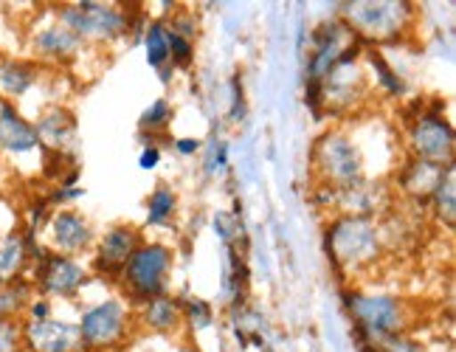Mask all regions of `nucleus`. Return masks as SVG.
I'll return each mask as SVG.
<instances>
[{"label": "nucleus", "instance_id": "nucleus-25", "mask_svg": "<svg viewBox=\"0 0 456 352\" xmlns=\"http://www.w3.org/2000/svg\"><path fill=\"white\" fill-rule=\"evenodd\" d=\"M0 352H23V327L17 319H0Z\"/></svg>", "mask_w": 456, "mask_h": 352}, {"label": "nucleus", "instance_id": "nucleus-27", "mask_svg": "<svg viewBox=\"0 0 456 352\" xmlns=\"http://www.w3.org/2000/svg\"><path fill=\"white\" fill-rule=\"evenodd\" d=\"M370 62H372V68L378 70V82L386 87V91H389V94H403V82L397 79V74H395V70L389 68V65H386L378 54H375V51H372V54H370Z\"/></svg>", "mask_w": 456, "mask_h": 352}, {"label": "nucleus", "instance_id": "nucleus-12", "mask_svg": "<svg viewBox=\"0 0 456 352\" xmlns=\"http://www.w3.org/2000/svg\"><path fill=\"white\" fill-rule=\"evenodd\" d=\"M138 245H142V234H138L133 225L110 228V232L104 234L96 245V259H94L96 274L118 279V274L125 271L127 259L133 257V251L138 249Z\"/></svg>", "mask_w": 456, "mask_h": 352}, {"label": "nucleus", "instance_id": "nucleus-4", "mask_svg": "<svg viewBox=\"0 0 456 352\" xmlns=\"http://www.w3.org/2000/svg\"><path fill=\"white\" fill-rule=\"evenodd\" d=\"M349 313H353L358 336L363 339V344L370 347H380L383 341L395 339V332L400 330L403 313H400V302L392 296H363V293H349Z\"/></svg>", "mask_w": 456, "mask_h": 352}, {"label": "nucleus", "instance_id": "nucleus-24", "mask_svg": "<svg viewBox=\"0 0 456 352\" xmlns=\"http://www.w3.org/2000/svg\"><path fill=\"white\" fill-rule=\"evenodd\" d=\"M169 121H172V108H169V102L167 99H155L150 108L142 113V121H138V127H142V133L150 138L158 135V133H164L169 127Z\"/></svg>", "mask_w": 456, "mask_h": 352}, {"label": "nucleus", "instance_id": "nucleus-1", "mask_svg": "<svg viewBox=\"0 0 456 352\" xmlns=\"http://www.w3.org/2000/svg\"><path fill=\"white\" fill-rule=\"evenodd\" d=\"M172 268V251L161 242H142L118 274L121 285L135 305H147L150 299L164 296L167 274Z\"/></svg>", "mask_w": 456, "mask_h": 352}, {"label": "nucleus", "instance_id": "nucleus-30", "mask_svg": "<svg viewBox=\"0 0 456 352\" xmlns=\"http://www.w3.org/2000/svg\"><path fill=\"white\" fill-rule=\"evenodd\" d=\"M225 161H228V147L223 144V141H215V144H212V152H208L206 169H208V172H217V169L225 167Z\"/></svg>", "mask_w": 456, "mask_h": 352}, {"label": "nucleus", "instance_id": "nucleus-19", "mask_svg": "<svg viewBox=\"0 0 456 352\" xmlns=\"http://www.w3.org/2000/svg\"><path fill=\"white\" fill-rule=\"evenodd\" d=\"M183 319V307L175 302L169 296H155L144 305L142 310V322L150 327V330H158V332H167V330H175Z\"/></svg>", "mask_w": 456, "mask_h": 352}, {"label": "nucleus", "instance_id": "nucleus-17", "mask_svg": "<svg viewBox=\"0 0 456 352\" xmlns=\"http://www.w3.org/2000/svg\"><path fill=\"white\" fill-rule=\"evenodd\" d=\"M37 82V65L26 60H0V96L17 99Z\"/></svg>", "mask_w": 456, "mask_h": 352}, {"label": "nucleus", "instance_id": "nucleus-18", "mask_svg": "<svg viewBox=\"0 0 456 352\" xmlns=\"http://www.w3.org/2000/svg\"><path fill=\"white\" fill-rule=\"evenodd\" d=\"M448 167V164H445ZM445 167H440V164H428V161H417L406 169V175H403V189L409 192L411 198H419V201H431V195H434V189H436V184H440V178H443V172H445Z\"/></svg>", "mask_w": 456, "mask_h": 352}, {"label": "nucleus", "instance_id": "nucleus-32", "mask_svg": "<svg viewBox=\"0 0 456 352\" xmlns=\"http://www.w3.org/2000/svg\"><path fill=\"white\" fill-rule=\"evenodd\" d=\"M158 161H161V150H158L155 144H147L142 150V155H138V167H142V169H155Z\"/></svg>", "mask_w": 456, "mask_h": 352}, {"label": "nucleus", "instance_id": "nucleus-28", "mask_svg": "<svg viewBox=\"0 0 456 352\" xmlns=\"http://www.w3.org/2000/svg\"><path fill=\"white\" fill-rule=\"evenodd\" d=\"M215 228H217V234L225 240V242H232L242 234V223L240 217L234 215V211H223V215L215 217Z\"/></svg>", "mask_w": 456, "mask_h": 352}, {"label": "nucleus", "instance_id": "nucleus-7", "mask_svg": "<svg viewBox=\"0 0 456 352\" xmlns=\"http://www.w3.org/2000/svg\"><path fill=\"white\" fill-rule=\"evenodd\" d=\"M28 282L43 293V299H48V296L71 299L85 288L87 271L79 266L74 257H62V254H54V251H45L40 259H34V274H31Z\"/></svg>", "mask_w": 456, "mask_h": 352}, {"label": "nucleus", "instance_id": "nucleus-16", "mask_svg": "<svg viewBox=\"0 0 456 352\" xmlns=\"http://www.w3.org/2000/svg\"><path fill=\"white\" fill-rule=\"evenodd\" d=\"M79 48H82V40L74 31H68L62 23L48 26V29L37 31V37H34V51H37V57H43V60H54V62L71 60Z\"/></svg>", "mask_w": 456, "mask_h": 352}, {"label": "nucleus", "instance_id": "nucleus-10", "mask_svg": "<svg viewBox=\"0 0 456 352\" xmlns=\"http://www.w3.org/2000/svg\"><path fill=\"white\" fill-rule=\"evenodd\" d=\"M406 14V4H349L346 29L353 34H361V37H392L400 29V17Z\"/></svg>", "mask_w": 456, "mask_h": 352}, {"label": "nucleus", "instance_id": "nucleus-26", "mask_svg": "<svg viewBox=\"0 0 456 352\" xmlns=\"http://www.w3.org/2000/svg\"><path fill=\"white\" fill-rule=\"evenodd\" d=\"M167 43H169V62L172 65H189L191 57H195V45L191 40L181 37V34H175L167 29Z\"/></svg>", "mask_w": 456, "mask_h": 352}, {"label": "nucleus", "instance_id": "nucleus-33", "mask_svg": "<svg viewBox=\"0 0 456 352\" xmlns=\"http://www.w3.org/2000/svg\"><path fill=\"white\" fill-rule=\"evenodd\" d=\"M175 150H178L181 155H195L200 150V141L198 138H178L175 141Z\"/></svg>", "mask_w": 456, "mask_h": 352}, {"label": "nucleus", "instance_id": "nucleus-9", "mask_svg": "<svg viewBox=\"0 0 456 352\" xmlns=\"http://www.w3.org/2000/svg\"><path fill=\"white\" fill-rule=\"evenodd\" d=\"M23 327V349L26 352H85L79 327L71 322H60L54 315L40 322H20Z\"/></svg>", "mask_w": 456, "mask_h": 352}, {"label": "nucleus", "instance_id": "nucleus-2", "mask_svg": "<svg viewBox=\"0 0 456 352\" xmlns=\"http://www.w3.org/2000/svg\"><path fill=\"white\" fill-rule=\"evenodd\" d=\"M327 251L338 268L358 271L378 257V225L366 215H349L332 223Z\"/></svg>", "mask_w": 456, "mask_h": 352}, {"label": "nucleus", "instance_id": "nucleus-34", "mask_svg": "<svg viewBox=\"0 0 456 352\" xmlns=\"http://www.w3.org/2000/svg\"><path fill=\"white\" fill-rule=\"evenodd\" d=\"M23 352H26V349H23Z\"/></svg>", "mask_w": 456, "mask_h": 352}, {"label": "nucleus", "instance_id": "nucleus-11", "mask_svg": "<svg viewBox=\"0 0 456 352\" xmlns=\"http://www.w3.org/2000/svg\"><path fill=\"white\" fill-rule=\"evenodd\" d=\"M45 232H48L51 251L62 254V257L79 254L85 249H91V242H94L91 223H87L79 211H71V209L51 211V217L45 223Z\"/></svg>", "mask_w": 456, "mask_h": 352}, {"label": "nucleus", "instance_id": "nucleus-3", "mask_svg": "<svg viewBox=\"0 0 456 352\" xmlns=\"http://www.w3.org/2000/svg\"><path fill=\"white\" fill-rule=\"evenodd\" d=\"M60 23L74 31L77 37L85 40H118L130 31V14L116 6V4H94V0H85V4H68L60 6Z\"/></svg>", "mask_w": 456, "mask_h": 352}, {"label": "nucleus", "instance_id": "nucleus-5", "mask_svg": "<svg viewBox=\"0 0 456 352\" xmlns=\"http://www.w3.org/2000/svg\"><path fill=\"white\" fill-rule=\"evenodd\" d=\"M127 324H130V310L125 307V302H118V299H108V302L87 307L82 313V322L77 324L82 349L104 352V349L118 347L127 336Z\"/></svg>", "mask_w": 456, "mask_h": 352}, {"label": "nucleus", "instance_id": "nucleus-14", "mask_svg": "<svg viewBox=\"0 0 456 352\" xmlns=\"http://www.w3.org/2000/svg\"><path fill=\"white\" fill-rule=\"evenodd\" d=\"M45 251L40 245H34V232L26 234H6L0 240V285H9V282L26 276L28 262L43 257Z\"/></svg>", "mask_w": 456, "mask_h": 352}, {"label": "nucleus", "instance_id": "nucleus-15", "mask_svg": "<svg viewBox=\"0 0 456 352\" xmlns=\"http://www.w3.org/2000/svg\"><path fill=\"white\" fill-rule=\"evenodd\" d=\"M40 141L34 133V125L14 111V104L0 99V150L12 155H26L37 150Z\"/></svg>", "mask_w": 456, "mask_h": 352}, {"label": "nucleus", "instance_id": "nucleus-6", "mask_svg": "<svg viewBox=\"0 0 456 352\" xmlns=\"http://www.w3.org/2000/svg\"><path fill=\"white\" fill-rule=\"evenodd\" d=\"M313 161L324 175V181L332 184V189H353L361 181V158L353 141L341 133H327L315 144Z\"/></svg>", "mask_w": 456, "mask_h": 352}, {"label": "nucleus", "instance_id": "nucleus-13", "mask_svg": "<svg viewBox=\"0 0 456 352\" xmlns=\"http://www.w3.org/2000/svg\"><path fill=\"white\" fill-rule=\"evenodd\" d=\"M34 133H37V141H40V147H45V152L71 155V147L77 141V119L71 111H65L57 104V108L45 111L37 119Z\"/></svg>", "mask_w": 456, "mask_h": 352}, {"label": "nucleus", "instance_id": "nucleus-22", "mask_svg": "<svg viewBox=\"0 0 456 352\" xmlns=\"http://www.w3.org/2000/svg\"><path fill=\"white\" fill-rule=\"evenodd\" d=\"M175 211H178V195H175L169 186H161V189H155L147 201V223L164 225L175 217Z\"/></svg>", "mask_w": 456, "mask_h": 352}, {"label": "nucleus", "instance_id": "nucleus-8", "mask_svg": "<svg viewBox=\"0 0 456 352\" xmlns=\"http://www.w3.org/2000/svg\"><path fill=\"white\" fill-rule=\"evenodd\" d=\"M411 150L419 161L453 164V127L440 113H423L411 127Z\"/></svg>", "mask_w": 456, "mask_h": 352}, {"label": "nucleus", "instance_id": "nucleus-31", "mask_svg": "<svg viewBox=\"0 0 456 352\" xmlns=\"http://www.w3.org/2000/svg\"><path fill=\"white\" fill-rule=\"evenodd\" d=\"M85 195L82 186H57V192H51V203H68Z\"/></svg>", "mask_w": 456, "mask_h": 352}, {"label": "nucleus", "instance_id": "nucleus-23", "mask_svg": "<svg viewBox=\"0 0 456 352\" xmlns=\"http://www.w3.org/2000/svg\"><path fill=\"white\" fill-rule=\"evenodd\" d=\"M144 48H147V62L152 68H164L169 62V43H167L164 23H150L144 29Z\"/></svg>", "mask_w": 456, "mask_h": 352}, {"label": "nucleus", "instance_id": "nucleus-20", "mask_svg": "<svg viewBox=\"0 0 456 352\" xmlns=\"http://www.w3.org/2000/svg\"><path fill=\"white\" fill-rule=\"evenodd\" d=\"M34 299V285L28 276H20L9 282V285H0V319H17L26 313L28 302Z\"/></svg>", "mask_w": 456, "mask_h": 352}, {"label": "nucleus", "instance_id": "nucleus-21", "mask_svg": "<svg viewBox=\"0 0 456 352\" xmlns=\"http://www.w3.org/2000/svg\"><path fill=\"white\" fill-rule=\"evenodd\" d=\"M453 178H456V169L453 164L445 167L440 184H436L434 195H431V203L436 209V215H440V220H445L448 225L453 223V211H456V192H453Z\"/></svg>", "mask_w": 456, "mask_h": 352}, {"label": "nucleus", "instance_id": "nucleus-29", "mask_svg": "<svg viewBox=\"0 0 456 352\" xmlns=\"http://www.w3.org/2000/svg\"><path fill=\"white\" fill-rule=\"evenodd\" d=\"M183 315H189L191 327H208V324H212V307H208L203 299H191V302H186Z\"/></svg>", "mask_w": 456, "mask_h": 352}]
</instances>
